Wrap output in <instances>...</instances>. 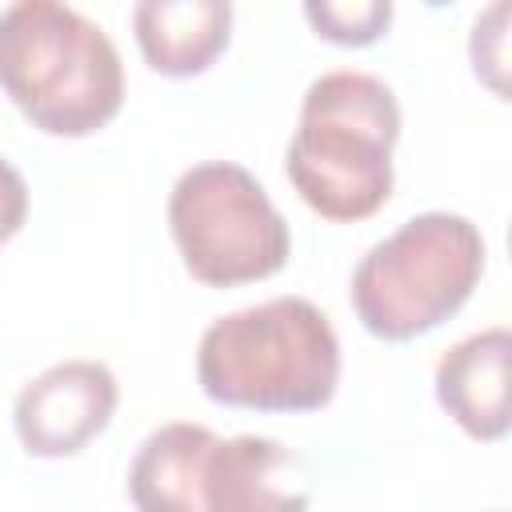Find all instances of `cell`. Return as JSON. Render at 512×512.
I'll use <instances>...</instances> for the list:
<instances>
[{"mask_svg":"<svg viewBox=\"0 0 512 512\" xmlns=\"http://www.w3.org/2000/svg\"><path fill=\"white\" fill-rule=\"evenodd\" d=\"M396 140L400 104L392 88L372 72L336 68L308 84L284 172L324 220H368L392 196Z\"/></svg>","mask_w":512,"mask_h":512,"instance_id":"cell-1","label":"cell"},{"mask_svg":"<svg viewBox=\"0 0 512 512\" xmlns=\"http://www.w3.org/2000/svg\"><path fill=\"white\" fill-rule=\"evenodd\" d=\"M196 380L224 408L316 412L336 396L340 340L312 300L276 296L204 328Z\"/></svg>","mask_w":512,"mask_h":512,"instance_id":"cell-2","label":"cell"},{"mask_svg":"<svg viewBox=\"0 0 512 512\" xmlns=\"http://www.w3.org/2000/svg\"><path fill=\"white\" fill-rule=\"evenodd\" d=\"M0 92L48 136H92L124 104L116 44L84 12L16 0L0 12Z\"/></svg>","mask_w":512,"mask_h":512,"instance_id":"cell-3","label":"cell"},{"mask_svg":"<svg viewBox=\"0 0 512 512\" xmlns=\"http://www.w3.org/2000/svg\"><path fill=\"white\" fill-rule=\"evenodd\" d=\"M480 272V228L456 212H420L360 256L348 296L376 340L404 344L456 316Z\"/></svg>","mask_w":512,"mask_h":512,"instance_id":"cell-4","label":"cell"},{"mask_svg":"<svg viewBox=\"0 0 512 512\" xmlns=\"http://www.w3.org/2000/svg\"><path fill=\"white\" fill-rule=\"evenodd\" d=\"M168 228L188 276L208 288L268 280L292 252L288 220L264 184L232 160H204L172 184Z\"/></svg>","mask_w":512,"mask_h":512,"instance_id":"cell-5","label":"cell"},{"mask_svg":"<svg viewBox=\"0 0 512 512\" xmlns=\"http://www.w3.org/2000/svg\"><path fill=\"white\" fill-rule=\"evenodd\" d=\"M116 400L120 388L108 364L60 360L20 388L12 424L28 456L64 460L108 428Z\"/></svg>","mask_w":512,"mask_h":512,"instance_id":"cell-6","label":"cell"},{"mask_svg":"<svg viewBox=\"0 0 512 512\" xmlns=\"http://www.w3.org/2000/svg\"><path fill=\"white\" fill-rule=\"evenodd\" d=\"M204 512H308L296 456L268 436L216 440L204 460Z\"/></svg>","mask_w":512,"mask_h":512,"instance_id":"cell-7","label":"cell"},{"mask_svg":"<svg viewBox=\"0 0 512 512\" xmlns=\"http://www.w3.org/2000/svg\"><path fill=\"white\" fill-rule=\"evenodd\" d=\"M508 356L512 332L496 324L456 340L436 364V400L472 440L508 436Z\"/></svg>","mask_w":512,"mask_h":512,"instance_id":"cell-8","label":"cell"},{"mask_svg":"<svg viewBox=\"0 0 512 512\" xmlns=\"http://www.w3.org/2000/svg\"><path fill=\"white\" fill-rule=\"evenodd\" d=\"M132 32L152 72L184 80L200 76L232 36L228 0H140L132 8Z\"/></svg>","mask_w":512,"mask_h":512,"instance_id":"cell-9","label":"cell"},{"mask_svg":"<svg viewBox=\"0 0 512 512\" xmlns=\"http://www.w3.org/2000/svg\"><path fill=\"white\" fill-rule=\"evenodd\" d=\"M216 436L204 424H160L132 456L128 496L136 512H204V460Z\"/></svg>","mask_w":512,"mask_h":512,"instance_id":"cell-10","label":"cell"},{"mask_svg":"<svg viewBox=\"0 0 512 512\" xmlns=\"http://www.w3.org/2000/svg\"><path fill=\"white\" fill-rule=\"evenodd\" d=\"M304 20L316 28V36L340 48H364L388 32L392 4L388 0H308Z\"/></svg>","mask_w":512,"mask_h":512,"instance_id":"cell-11","label":"cell"},{"mask_svg":"<svg viewBox=\"0 0 512 512\" xmlns=\"http://www.w3.org/2000/svg\"><path fill=\"white\" fill-rule=\"evenodd\" d=\"M28 216V184L24 176L0 156V240H12Z\"/></svg>","mask_w":512,"mask_h":512,"instance_id":"cell-12","label":"cell"}]
</instances>
